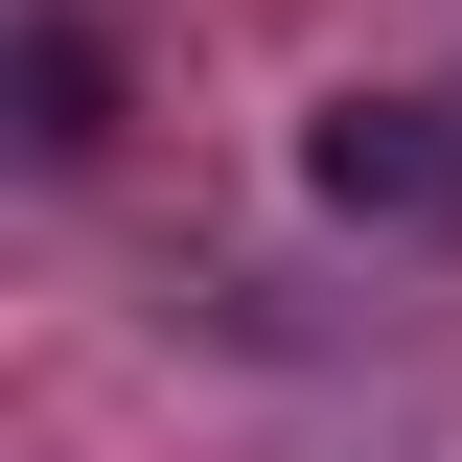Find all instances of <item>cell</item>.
Segmentation results:
<instances>
[{
  "mask_svg": "<svg viewBox=\"0 0 462 462\" xmlns=\"http://www.w3.org/2000/svg\"><path fill=\"white\" fill-rule=\"evenodd\" d=\"M0 139H23V162H93V139H116V47H93V0H23V23H0Z\"/></svg>",
  "mask_w": 462,
  "mask_h": 462,
  "instance_id": "cell-2",
  "label": "cell"
},
{
  "mask_svg": "<svg viewBox=\"0 0 462 462\" xmlns=\"http://www.w3.org/2000/svg\"><path fill=\"white\" fill-rule=\"evenodd\" d=\"M300 185L346 231H462V93H324L300 116Z\"/></svg>",
  "mask_w": 462,
  "mask_h": 462,
  "instance_id": "cell-1",
  "label": "cell"
}]
</instances>
